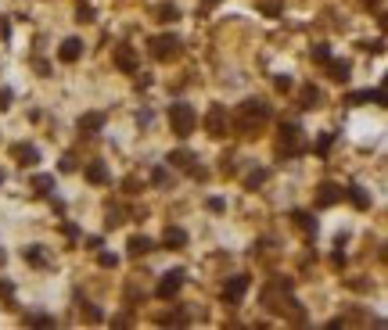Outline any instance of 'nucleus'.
<instances>
[{
    "label": "nucleus",
    "mask_w": 388,
    "mask_h": 330,
    "mask_svg": "<svg viewBox=\"0 0 388 330\" xmlns=\"http://www.w3.org/2000/svg\"><path fill=\"white\" fill-rule=\"evenodd\" d=\"M169 122H173V133H176V137H190V130H194V122H198V115H194L190 104L176 101V104H169Z\"/></svg>",
    "instance_id": "nucleus-1"
},
{
    "label": "nucleus",
    "mask_w": 388,
    "mask_h": 330,
    "mask_svg": "<svg viewBox=\"0 0 388 330\" xmlns=\"http://www.w3.org/2000/svg\"><path fill=\"white\" fill-rule=\"evenodd\" d=\"M269 118V104H262V101H245V108H241V130H248L252 122L259 126V122H266Z\"/></svg>",
    "instance_id": "nucleus-2"
},
{
    "label": "nucleus",
    "mask_w": 388,
    "mask_h": 330,
    "mask_svg": "<svg viewBox=\"0 0 388 330\" xmlns=\"http://www.w3.org/2000/svg\"><path fill=\"white\" fill-rule=\"evenodd\" d=\"M176 51H180V36H154V39H151V54L159 58V61L173 58Z\"/></svg>",
    "instance_id": "nucleus-3"
},
{
    "label": "nucleus",
    "mask_w": 388,
    "mask_h": 330,
    "mask_svg": "<svg viewBox=\"0 0 388 330\" xmlns=\"http://www.w3.org/2000/svg\"><path fill=\"white\" fill-rule=\"evenodd\" d=\"M205 130H209L212 137H223V133H226V111H223V104L209 108V115H205Z\"/></svg>",
    "instance_id": "nucleus-4"
},
{
    "label": "nucleus",
    "mask_w": 388,
    "mask_h": 330,
    "mask_svg": "<svg viewBox=\"0 0 388 330\" xmlns=\"http://www.w3.org/2000/svg\"><path fill=\"white\" fill-rule=\"evenodd\" d=\"M245 291H248V276H230V280H226V287H223V298L238 305V302L245 298Z\"/></svg>",
    "instance_id": "nucleus-5"
},
{
    "label": "nucleus",
    "mask_w": 388,
    "mask_h": 330,
    "mask_svg": "<svg viewBox=\"0 0 388 330\" xmlns=\"http://www.w3.org/2000/svg\"><path fill=\"white\" fill-rule=\"evenodd\" d=\"M183 269H173V273H166V280L159 283V298H173L176 291H180V287H183Z\"/></svg>",
    "instance_id": "nucleus-6"
},
{
    "label": "nucleus",
    "mask_w": 388,
    "mask_h": 330,
    "mask_svg": "<svg viewBox=\"0 0 388 330\" xmlns=\"http://www.w3.org/2000/svg\"><path fill=\"white\" fill-rule=\"evenodd\" d=\"M298 137H302V126H298V122H284V130H281V147H284L288 154H295V151H298Z\"/></svg>",
    "instance_id": "nucleus-7"
},
{
    "label": "nucleus",
    "mask_w": 388,
    "mask_h": 330,
    "mask_svg": "<svg viewBox=\"0 0 388 330\" xmlns=\"http://www.w3.org/2000/svg\"><path fill=\"white\" fill-rule=\"evenodd\" d=\"M80 54H83V44L75 36H68L65 44H61V51H58V58L65 61V65H72V61H80Z\"/></svg>",
    "instance_id": "nucleus-8"
},
{
    "label": "nucleus",
    "mask_w": 388,
    "mask_h": 330,
    "mask_svg": "<svg viewBox=\"0 0 388 330\" xmlns=\"http://www.w3.org/2000/svg\"><path fill=\"white\" fill-rule=\"evenodd\" d=\"M101 126H104V115H101V111H87V115H80V133L94 137Z\"/></svg>",
    "instance_id": "nucleus-9"
},
{
    "label": "nucleus",
    "mask_w": 388,
    "mask_h": 330,
    "mask_svg": "<svg viewBox=\"0 0 388 330\" xmlns=\"http://www.w3.org/2000/svg\"><path fill=\"white\" fill-rule=\"evenodd\" d=\"M341 194H345L348 201H353V204H356V209H370V197L363 194V187H360V183H348V187H345Z\"/></svg>",
    "instance_id": "nucleus-10"
},
{
    "label": "nucleus",
    "mask_w": 388,
    "mask_h": 330,
    "mask_svg": "<svg viewBox=\"0 0 388 330\" xmlns=\"http://www.w3.org/2000/svg\"><path fill=\"white\" fill-rule=\"evenodd\" d=\"M338 197H341V187H334V183H320V194H317V204H320V209L334 204Z\"/></svg>",
    "instance_id": "nucleus-11"
},
{
    "label": "nucleus",
    "mask_w": 388,
    "mask_h": 330,
    "mask_svg": "<svg viewBox=\"0 0 388 330\" xmlns=\"http://www.w3.org/2000/svg\"><path fill=\"white\" fill-rule=\"evenodd\" d=\"M115 65H119L123 72H133V68H137V61H133V51H130L126 44H123L119 51H115Z\"/></svg>",
    "instance_id": "nucleus-12"
},
{
    "label": "nucleus",
    "mask_w": 388,
    "mask_h": 330,
    "mask_svg": "<svg viewBox=\"0 0 388 330\" xmlns=\"http://www.w3.org/2000/svg\"><path fill=\"white\" fill-rule=\"evenodd\" d=\"M87 180H90V183H108V169H104V161H90V165H87Z\"/></svg>",
    "instance_id": "nucleus-13"
},
{
    "label": "nucleus",
    "mask_w": 388,
    "mask_h": 330,
    "mask_svg": "<svg viewBox=\"0 0 388 330\" xmlns=\"http://www.w3.org/2000/svg\"><path fill=\"white\" fill-rule=\"evenodd\" d=\"M327 68H331V79H338V82H345L348 72H353V65H348V61H327Z\"/></svg>",
    "instance_id": "nucleus-14"
},
{
    "label": "nucleus",
    "mask_w": 388,
    "mask_h": 330,
    "mask_svg": "<svg viewBox=\"0 0 388 330\" xmlns=\"http://www.w3.org/2000/svg\"><path fill=\"white\" fill-rule=\"evenodd\" d=\"M151 247H154V244H151L147 237H130V255H147Z\"/></svg>",
    "instance_id": "nucleus-15"
},
{
    "label": "nucleus",
    "mask_w": 388,
    "mask_h": 330,
    "mask_svg": "<svg viewBox=\"0 0 388 330\" xmlns=\"http://www.w3.org/2000/svg\"><path fill=\"white\" fill-rule=\"evenodd\" d=\"M32 187L40 190V194H51V190H54V176H47V173H36V176H32Z\"/></svg>",
    "instance_id": "nucleus-16"
},
{
    "label": "nucleus",
    "mask_w": 388,
    "mask_h": 330,
    "mask_svg": "<svg viewBox=\"0 0 388 330\" xmlns=\"http://www.w3.org/2000/svg\"><path fill=\"white\" fill-rule=\"evenodd\" d=\"M169 161H173V165H180V169H194V154H190V151H173V154H169Z\"/></svg>",
    "instance_id": "nucleus-17"
},
{
    "label": "nucleus",
    "mask_w": 388,
    "mask_h": 330,
    "mask_svg": "<svg viewBox=\"0 0 388 330\" xmlns=\"http://www.w3.org/2000/svg\"><path fill=\"white\" fill-rule=\"evenodd\" d=\"M25 323H29V326H54L58 319H54V316H47V312H29V316H25Z\"/></svg>",
    "instance_id": "nucleus-18"
},
{
    "label": "nucleus",
    "mask_w": 388,
    "mask_h": 330,
    "mask_svg": "<svg viewBox=\"0 0 388 330\" xmlns=\"http://www.w3.org/2000/svg\"><path fill=\"white\" fill-rule=\"evenodd\" d=\"M166 244H173V247H183V244H187V233H183L180 226H169V230H166Z\"/></svg>",
    "instance_id": "nucleus-19"
},
{
    "label": "nucleus",
    "mask_w": 388,
    "mask_h": 330,
    "mask_svg": "<svg viewBox=\"0 0 388 330\" xmlns=\"http://www.w3.org/2000/svg\"><path fill=\"white\" fill-rule=\"evenodd\" d=\"M18 158H22V165H36V158H40V151H36L32 144H22V147H18Z\"/></svg>",
    "instance_id": "nucleus-20"
},
{
    "label": "nucleus",
    "mask_w": 388,
    "mask_h": 330,
    "mask_svg": "<svg viewBox=\"0 0 388 330\" xmlns=\"http://www.w3.org/2000/svg\"><path fill=\"white\" fill-rule=\"evenodd\" d=\"M291 219H295V223H298L305 233H317V219H309V212H295Z\"/></svg>",
    "instance_id": "nucleus-21"
},
{
    "label": "nucleus",
    "mask_w": 388,
    "mask_h": 330,
    "mask_svg": "<svg viewBox=\"0 0 388 330\" xmlns=\"http://www.w3.org/2000/svg\"><path fill=\"white\" fill-rule=\"evenodd\" d=\"M317 101H320V90L317 87H305L302 90V108H317Z\"/></svg>",
    "instance_id": "nucleus-22"
},
{
    "label": "nucleus",
    "mask_w": 388,
    "mask_h": 330,
    "mask_svg": "<svg viewBox=\"0 0 388 330\" xmlns=\"http://www.w3.org/2000/svg\"><path fill=\"white\" fill-rule=\"evenodd\" d=\"M151 183H154V187H173V176H169V173L162 169V165H159V169L151 173Z\"/></svg>",
    "instance_id": "nucleus-23"
},
{
    "label": "nucleus",
    "mask_w": 388,
    "mask_h": 330,
    "mask_svg": "<svg viewBox=\"0 0 388 330\" xmlns=\"http://www.w3.org/2000/svg\"><path fill=\"white\" fill-rule=\"evenodd\" d=\"M25 259H29L32 266H44V262H47V255H44V252H40L36 244H32V247H25Z\"/></svg>",
    "instance_id": "nucleus-24"
},
{
    "label": "nucleus",
    "mask_w": 388,
    "mask_h": 330,
    "mask_svg": "<svg viewBox=\"0 0 388 330\" xmlns=\"http://www.w3.org/2000/svg\"><path fill=\"white\" fill-rule=\"evenodd\" d=\"M269 180V169H255V173H248V187H262Z\"/></svg>",
    "instance_id": "nucleus-25"
},
{
    "label": "nucleus",
    "mask_w": 388,
    "mask_h": 330,
    "mask_svg": "<svg viewBox=\"0 0 388 330\" xmlns=\"http://www.w3.org/2000/svg\"><path fill=\"white\" fill-rule=\"evenodd\" d=\"M313 61H320V65H327V61H331V51H327L324 44H317V47H313Z\"/></svg>",
    "instance_id": "nucleus-26"
},
{
    "label": "nucleus",
    "mask_w": 388,
    "mask_h": 330,
    "mask_svg": "<svg viewBox=\"0 0 388 330\" xmlns=\"http://www.w3.org/2000/svg\"><path fill=\"white\" fill-rule=\"evenodd\" d=\"M80 309H83V312H87V319H90V323H101V319H104V316H101V309H94V305H90V302H83V305H80Z\"/></svg>",
    "instance_id": "nucleus-27"
},
{
    "label": "nucleus",
    "mask_w": 388,
    "mask_h": 330,
    "mask_svg": "<svg viewBox=\"0 0 388 330\" xmlns=\"http://www.w3.org/2000/svg\"><path fill=\"white\" fill-rule=\"evenodd\" d=\"M97 262H101L104 269H115V266H119V255H108V252H101V255H97Z\"/></svg>",
    "instance_id": "nucleus-28"
},
{
    "label": "nucleus",
    "mask_w": 388,
    "mask_h": 330,
    "mask_svg": "<svg viewBox=\"0 0 388 330\" xmlns=\"http://www.w3.org/2000/svg\"><path fill=\"white\" fill-rule=\"evenodd\" d=\"M154 15H159L162 22H173V18H176V8H173V4H162L159 11H154Z\"/></svg>",
    "instance_id": "nucleus-29"
},
{
    "label": "nucleus",
    "mask_w": 388,
    "mask_h": 330,
    "mask_svg": "<svg viewBox=\"0 0 388 330\" xmlns=\"http://www.w3.org/2000/svg\"><path fill=\"white\" fill-rule=\"evenodd\" d=\"M205 204H209V212H226V201L223 197H209Z\"/></svg>",
    "instance_id": "nucleus-30"
},
{
    "label": "nucleus",
    "mask_w": 388,
    "mask_h": 330,
    "mask_svg": "<svg viewBox=\"0 0 388 330\" xmlns=\"http://www.w3.org/2000/svg\"><path fill=\"white\" fill-rule=\"evenodd\" d=\"M331 144H334V133H324V137H320V144H317V151H320V154H327V147H331Z\"/></svg>",
    "instance_id": "nucleus-31"
},
{
    "label": "nucleus",
    "mask_w": 388,
    "mask_h": 330,
    "mask_svg": "<svg viewBox=\"0 0 388 330\" xmlns=\"http://www.w3.org/2000/svg\"><path fill=\"white\" fill-rule=\"evenodd\" d=\"M123 223V212L119 209H108V226H119Z\"/></svg>",
    "instance_id": "nucleus-32"
},
{
    "label": "nucleus",
    "mask_w": 388,
    "mask_h": 330,
    "mask_svg": "<svg viewBox=\"0 0 388 330\" xmlns=\"http://www.w3.org/2000/svg\"><path fill=\"white\" fill-rule=\"evenodd\" d=\"M274 82H277V90H291V75H277Z\"/></svg>",
    "instance_id": "nucleus-33"
},
{
    "label": "nucleus",
    "mask_w": 388,
    "mask_h": 330,
    "mask_svg": "<svg viewBox=\"0 0 388 330\" xmlns=\"http://www.w3.org/2000/svg\"><path fill=\"white\" fill-rule=\"evenodd\" d=\"M72 169H75V158L65 154V158H61V173H72Z\"/></svg>",
    "instance_id": "nucleus-34"
},
{
    "label": "nucleus",
    "mask_w": 388,
    "mask_h": 330,
    "mask_svg": "<svg viewBox=\"0 0 388 330\" xmlns=\"http://www.w3.org/2000/svg\"><path fill=\"white\" fill-rule=\"evenodd\" d=\"M8 104H11V90H8V87H4V90H0V111H4V108H8Z\"/></svg>",
    "instance_id": "nucleus-35"
},
{
    "label": "nucleus",
    "mask_w": 388,
    "mask_h": 330,
    "mask_svg": "<svg viewBox=\"0 0 388 330\" xmlns=\"http://www.w3.org/2000/svg\"><path fill=\"white\" fill-rule=\"evenodd\" d=\"M0 295H4V298H11V295H15V287H11L8 280H0Z\"/></svg>",
    "instance_id": "nucleus-36"
},
{
    "label": "nucleus",
    "mask_w": 388,
    "mask_h": 330,
    "mask_svg": "<svg viewBox=\"0 0 388 330\" xmlns=\"http://www.w3.org/2000/svg\"><path fill=\"white\" fill-rule=\"evenodd\" d=\"M367 51H374V54H381V51H384V39H374V44H367Z\"/></svg>",
    "instance_id": "nucleus-37"
},
{
    "label": "nucleus",
    "mask_w": 388,
    "mask_h": 330,
    "mask_svg": "<svg viewBox=\"0 0 388 330\" xmlns=\"http://www.w3.org/2000/svg\"><path fill=\"white\" fill-rule=\"evenodd\" d=\"M4 262H8V255H4V252H0V266H4Z\"/></svg>",
    "instance_id": "nucleus-38"
}]
</instances>
